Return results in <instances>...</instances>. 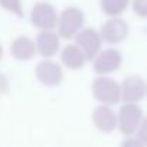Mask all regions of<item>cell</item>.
I'll list each match as a JSON object with an SVG mask.
<instances>
[{
  "label": "cell",
  "mask_w": 147,
  "mask_h": 147,
  "mask_svg": "<svg viewBox=\"0 0 147 147\" xmlns=\"http://www.w3.org/2000/svg\"><path fill=\"white\" fill-rule=\"evenodd\" d=\"M85 28V13L77 6L65 7L58 16L56 32L61 39H74Z\"/></svg>",
  "instance_id": "cell-1"
},
{
  "label": "cell",
  "mask_w": 147,
  "mask_h": 147,
  "mask_svg": "<svg viewBox=\"0 0 147 147\" xmlns=\"http://www.w3.org/2000/svg\"><path fill=\"white\" fill-rule=\"evenodd\" d=\"M144 115L146 114L140 104L123 102L117 111V130L124 137L136 136Z\"/></svg>",
  "instance_id": "cell-2"
},
{
  "label": "cell",
  "mask_w": 147,
  "mask_h": 147,
  "mask_svg": "<svg viewBox=\"0 0 147 147\" xmlns=\"http://www.w3.org/2000/svg\"><path fill=\"white\" fill-rule=\"evenodd\" d=\"M91 92L92 97L98 104L111 105L121 102V88L120 82H117L111 77H97L91 84Z\"/></svg>",
  "instance_id": "cell-3"
},
{
  "label": "cell",
  "mask_w": 147,
  "mask_h": 147,
  "mask_svg": "<svg viewBox=\"0 0 147 147\" xmlns=\"http://www.w3.org/2000/svg\"><path fill=\"white\" fill-rule=\"evenodd\" d=\"M58 10L49 2H38L30 9V23L33 28L40 30H55L58 25Z\"/></svg>",
  "instance_id": "cell-4"
},
{
  "label": "cell",
  "mask_w": 147,
  "mask_h": 147,
  "mask_svg": "<svg viewBox=\"0 0 147 147\" xmlns=\"http://www.w3.org/2000/svg\"><path fill=\"white\" fill-rule=\"evenodd\" d=\"M92 69L100 77H110L113 72L118 71L123 65V53L115 46L101 49L100 53L91 61Z\"/></svg>",
  "instance_id": "cell-5"
},
{
  "label": "cell",
  "mask_w": 147,
  "mask_h": 147,
  "mask_svg": "<svg viewBox=\"0 0 147 147\" xmlns=\"http://www.w3.org/2000/svg\"><path fill=\"white\" fill-rule=\"evenodd\" d=\"M100 35L104 43L110 46H117L128 38L130 26L123 18H108L101 25Z\"/></svg>",
  "instance_id": "cell-6"
},
{
  "label": "cell",
  "mask_w": 147,
  "mask_h": 147,
  "mask_svg": "<svg viewBox=\"0 0 147 147\" xmlns=\"http://www.w3.org/2000/svg\"><path fill=\"white\" fill-rule=\"evenodd\" d=\"M35 78L48 88H55L63 81V69L53 59H42L35 66Z\"/></svg>",
  "instance_id": "cell-7"
},
{
  "label": "cell",
  "mask_w": 147,
  "mask_h": 147,
  "mask_svg": "<svg viewBox=\"0 0 147 147\" xmlns=\"http://www.w3.org/2000/svg\"><path fill=\"white\" fill-rule=\"evenodd\" d=\"M121 102L140 104L146 98L147 81L140 75H128L120 82Z\"/></svg>",
  "instance_id": "cell-8"
},
{
  "label": "cell",
  "mask_w": 147,
  "mask_h": 147,
  "mask_svg": "<svg viewBox=\"0 0 147 147\" xmlns=\"http://www.w3.org/2000/svg\"><path fill=\"white\" fill-rule=\"evenodd\" d=\"M74 43H75L87 56L88 61H92L100 51L102 49V39L100 35V30L94 28H84L75 38H74Z\"/></svg>",
  "instance_id": "cell-9"
},
{
  "label": "cell",
  "mask_w": 147,
  "mask_h": 147,
  "mask_svg": "<svg viewBox=\"0 0 147 147\" xmlns=\"http://www.w3.org/2000/svg\"><path fill=\"white\" fill-rule=\"evenodd\" d=\"M92 125L102 134H111L117 130V111L111 105L98 104L91 113Z\"/></svg>",
  "instance_id": "cell-10"
},
{
  "label": "cell",
  "mask_w": 147,
  "mask_h": 147,
  "mask_svg": "<svg viewBox=\"0 0 147 147\" xmlns=\"http://www.w3.org/2000/svg\"><path fill=\"white\" fill-rule=\"evenodd\" d=\"M36 52L43 59H52L61 51V36L56 30H40L35 39Z\"/></svg>",
  "instance_id": "cell-11"
},
{
  "label": "cell",
  "mask_w": 147,
  "mask_h": 147,
  "mask_svg": "<svg viewBox=\"0 0 147 147\" xmlns=\"http://www.w3.org/2000/svg\"><path fill=\"white\" fill-rule=\"evenodd\" d=\"M10 55L18 59V61H22V62H26V61H32L38 52H36V45H35V40L29 36H25V35H20V36H16L12 43H10Z\"/></svg>",
  "instance_id": "cell-12"
},
{
  "label": "cell",
  "mask_w": 147,
  "mask_h": 147,
  "mask_svg": "<svg viewBox=\"0 0 147 147\" xmlns=\"http://www.w3.org/2000/svg\"><path fill=\"white\" fill-rule=\"evenodd\" d=\"M59 58H61V63L71 69V71H78L82 69L84 65L88 62L87 56L84 55V52L75 45V43H68L63 48H61L59 51Z\"/></svg>",
  "instance_id": "cell-13"
},
{
  "label": "cell",
  "mask_w": 147,
  "mask_h": 147,
  "mask_svg": "<svg viewBox=\"0 0 147 147\" xmlns=\"http://www.w3.org/2000/svg\"><path fill=\"white\" fill-rule=\"evenodd\" d=\"M131 0H100V9L107 18H121Z\"/></svg>",
  "instance_id": "cell-14"
},
{
  "label": "cell",
  "mask_w": 147,
  "mask_h": 147,
  "mask_svg": "<svg viewBox=\"0 0 147 147\" xmlns=\"http://www.w3.org/2000/svg\"><path fill=\"white\" fill-rule=\"evenodd\" d=\"M0 7L12 15H15L19 19H22L25 16L22 0H0Z\"/></svg>",
  "instance_id": "cell-15"
},
{
  "label": "cell",
  "mask_w": 147,
  "mask_h": 147,
  "mask_svg": "<svg viewBox=\"0 0 147 147\" xmlns=\"http://www.w3.org/2000/svg\"><path fill=\"white\" fill-rule=\"evenodd\" d=\"M130 7L137 18L147 19V0H131Z\"/></svg>",
  "instance_id": "cell-16"
},
{
  "label": "cell",
  "mask_w": 147,
  "mask_h": 147,
  "mask_svg": "<svg viewBox=\"0 0 147 147\" xmlns=\"http://www.w3.org/2000/svg\"><path fill=\"white\" fill-rule=\"evenodd\" d=\"M120 147H147L137 136H130V137H124L123 141L120 143Z\"/></svg>",
  "instance_id": "cell-17"
},
{
  "label": "cell",
  "mask_w": 147,
  "mask_h": 147,
  "mask_svg": "<svg viewBox=\"0 0 147 147\" xmlns=\"http://www.w3.org/2000/svg\"><path fill=\"white\" fill-rule=\"evenodd\" d=\"M136 136L147 146V115H144V118H143V121H141V124H140Z\"/></svg>",
  "instance_id": "cell-18"
},
{
  "label": "cell",
  "mask_w": 147,
  "mask_h": 147,
  "mask_svg": "<svg viewBox=\"0 0 147 147\" xmlns=\"http://www.w3.org/2000/svg\"><path fill=\"white\" fill-rule=\"evenodd\" d=\"M9 90H10V81H9L6 74L0 71V95L7 94Z\"/></svg>",
  "instance_id": "cell-19"
},
{
  "label": "cell",
  "mask_w": 147,
  "mask_h": 147,
  "mask_svg": "<svg viewBox=\"0 0 147 147\" xmlns=\"http://www.w3.org/2000/svg\"><path fill=\"white\" fill-rule=\"evenodd\" d=\"M3 59V46H2V43H0V61Z\"/></svg>",
  "instance_id": "cell-20"
},
{
  "label": "cell",
  "mask_w": 147,
  "mask_h": 147,
  "mask_svg": "<svg viewBox=\"0 0 147 147\" xmlns=\"http://www.w3.org/2000/svg\"><path fill=\"white\" fill-rule=\"evenodd\" d=\"M146 98H147V91H146Z\"/></svg>",
  "instance_id": "cell-21"
}]
</instances>
